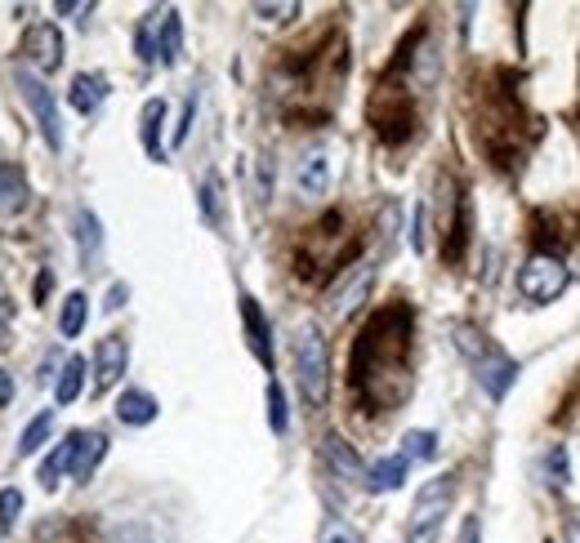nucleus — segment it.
Returning a JSON list of instances; mask_svg holds the SVG:
<instances>
[{"label":"nucleus","instance_id":"f257e3e1","mask_svg":"<svg viewBox=\"0 0 580 543\" xmlns=\"http://www.w3.org/2000/svg\"><path fill=\"white\" fill-rule=\"evenodd\" d=\"M411 348H416V308L394 299L375 308L349 353V392L357 411L366 415H394L407 405L416 374H411Z\"/></svg>","mask_w":580,"mask_h":543},{"label":"nucleus","instance_id":"f03ea898","mask_svg":"<svg viewBox=\"0 0 580 543\" xmlns=\"http://www.w3.org/2000/svg\"><path fill=\"white\" fill-rule=\"evenodd\" d=\"M474 139L482 148V157L513 174L523 165V157L532 152V143L541 139V120L527 112L523 103V77L513 67H496L482 81V90L474 94Z\"/></svg>","mask_w":580,"mask_h":543},{"label":"nucleus","instance_id":"7ed1b4c3","mask_svg":"<svg viewBox=\"0 0 580 543\" xmlns=\"http://www.w3.org/2000/svg\"><path fill=\"white\" fill-rule=\"evenodd\" d=\"M344 77L349 45L340 41V32H331L312 49H291V58L277 67V99L286 103L291 120H327Z\"/></svg>","mask_w":580,"mask_h":543},{"label":"nucleus","instance_id":"20e7f679","mask_svg":"<svg viewBox=\"0 0 580 543\" xmlns=\"http://www.w3.org/2000/svg\"><path fill=\"white\" fill-rule=\"evenodd\" d=\"M429 36V27L420 23L394 54V62L384 67V77L375 81L371 90V103H366V125L375 129V139L384 148H402L411 134L420 129V107H416V49L420 41Z\"/></svg>","mask_w":580,"mask_h":543},{"label":"nucleus","instance_id":"39448f33","mask_svg":"<svg viewBox=\"0 0 580 543\" xmlns=\"http://www.w3.org/2000/svg\"><path fill=\"white\" fill-rule=\"evenodd\" d=\"M451 338H456L460 357L469 361L478 388H482L491 401H504L509 388H513V379H519V361H513L504 348H496V344H491V334L478 330L474 321H456V325H451Z\"/></svg>","mask_w":580,"mask_h":543},{"label":"nucleus","instance_id":"423d86ee","mask_svg":"<svg viewBox=\"0 0 580 543\" xmlns=\"http://www.w3.org/2000/svg\"><path fill=\"white\" fill-rule=\"evenodd\" d=\"M295 374H299V392L308 405H327L331 396V353H327V334L321 325L304 321L295 330Z\"/></svg>","mask_w":580,"mask_h":543},{"label":"nucleus","instance_id":"0eeeda50","mask_svg":"<svg viewBox=\"0 0 580 543\" xmlns=\"http://www.w3.org/2000/svg\"><path fill=\"white\" fill-rule=\"evenodd\" d=\"M451 504H456V477L442 472V477H429L416 490V504L407 512V543H437L442 525L451 517Z\"/></svg>","mask_w":580,"mask_h":543},{"label":"nucleus","instance_id":"6e6552de","mask_svg":"<svg viewBox=\"0 0 580 543\" xmlns=\"http://www.w3.org/2000/svg\"><path fill=\"white\" fill-rule=\"evenodd\" d=\"M571 281V272L562 263V254H532L523 267H519V294L532 303V308H545L554 303Z\"/></svg>","mask_w":580,"mask_h":543},{"label":"nucleus","instance_id":"1a4fd4ad","mask_svg":"<svg viewBox=\"0 0 580 543\" xmlns=\"http://www.w3.org/2000/svg\"><path fill=\"white\" fill-rule=\"evenodd\" d=\"M14 85H19L23 103L32 107V116H36V125H41V139L49 143V152H62V120H58L54 90H49L36 72H27V67H19V72H14Z\"/></svg>","mask_w":580,"mask_h":543},{"label":"nucleus","instance_id":"9d476101","mask_svg":"<svg viewBox=\"0 0 580 543\" xmlns=\"http://www.w3.org/2000/svg\"><path fill=\"white\" fill-rule=\"evenodd\" d=\"M19 54H23V62H27V72L54 77L58 67H62V32H58L54 23H36V27H27Z\"/></svg>","mask_w":580,"mask_h":543},{"label":"nucleus","instance_id":"9b49d317","mask_svg":"<svg viewBox=\"0 0 580 543\" xmlns=\"http://www.w3.org/2000/svg\"><path fill=\"white\" fill-rule=\"evenodd\" d=\"M237 303H241V325H246V344H250L254 361H260V366L273 374V366H277V357H273V325H269L260 299H254V294H241Z\"/></svg>","mask_w":580,"mask_h":543},{"label":"nucleus","instance_id":"f8f14e48","mask_svg":"<svg viewBox=\"0 0 580 543\" xmlns=\"http://www.w3.org/2000/svg\"><path fill=\"white\" fill-rule=\"evenodd\" d=\"M371 286H375V263H353V267H344V277L336 281L327 308H331L336 316H349V312H357V308L366 303Z\"/></svg>","mask_w":580,"mask_h":543},{"label":"nucleus","instance_id":"ddd939ff","mask_svg":"<svg viewBox=\"0 0 580 543\" xmlns=\"http://www.w3.org/2000/svg\"><path fill=\"white\" fill-rule=\"evenodd\" d=\"M295 187H299V196H308V200H317V196L331 192V148H327V143H312V148L295 161Z\"/></svg>","mask_w":580,"mask_h":543},{"label":"nucleus","instance_id":"4468645a","mask_svg":"<svg viewBox=\"0 0 580 543\" xmlns=\"http://www.w3.org/2000/svg\"><path fill=\"white\" fill-rule=\"evenodd\" d=\"M125 366H130V344H125L121 334L99 338V348H94V392H112L121 383Z\"/></svg>","mask_w":580,"mask_h":543},{"label":"nucleus","instance_id":"2eb2a0df","mask_svg":"<svg viewBox=\"0 0 580 543\" xmlns=\"http://www.w3.org/2000/svg\"><path fill=\"white\" fill-rule=\"evenodd\" d=\"M321 459H327V467L336 472L340 482H353V486H366V467L357 459V450L340 437V432H327L321 437Z\"/></svg>","mask_w":580,"mask_h":543},{"label":"nucleus","instance_id":"dca6fc26","mask_svg":"<svg viewBox=\"0 0 580 543\" xmlns=\"http://www.w3.org/2000/svg\"><path fill=\"white\" fill-rule=\"evenodd\" d=\"M81 437H86V428H72L68 437H62V441L49 450V459H45V463H41V472H36V482H41L45 490H58V482L72 472L77 450H81Z\"/></svg>","mask_w":580,"mask_h":543},{"label":"nucleus","instance_id":"f3484780","mask_svg":"<svg viewBox=\"0 0 580 543\" xmlns=\"http://www.w3.org/2000/svg\"><path fill=\"white\" fill-rule=\"evenodd\" d=\"M72 232H77V254H81V267H86V272H94V267H99V258H103V223H99V215L81 206V210L72 215Z\"/></svg>","mask_w":580,"mask_h":543},{"label":"nucleus","instance_id":"a211bd4d","mask_svg":"<svg viewBox=\"0 0 580 543\" xmlns=\"http://www.w3.org/2000/svg\"><path fill=\"white\" fill-rule=\"evenodd\" d=\"M157 415H161V405H157V396L144 392V388H125V392L116 396V419H121L125 428H148Z\"/></svg>","mask_w":580,"mask_h":543},{"label":"nucleus","instance_id":"6ab92c4d","mask_svg":"<svg viewBox=\"0 0 580 543\" xmlns=\"http://www.w3.org/2000/svg\"><path fill=\"white\" fill-rule=\"evenodd\" d=\"M161 125H166V99H148L139 112V143L148 152V161H166V143H161Z\"/></svg>","mask_w":580,"mask_h":543},{"label":"nucleus","instance_id":"aec40b11","mask_svg":"<svg viewBox=\"0 0 580 543\" xmlns=\"http://www.w3.org/2000/svg\"><path fill=\"white\" fill-rule=\"evenodd\" d=\"M407 467H411L407 454H389V459L371 463V467H366V490H371V495H389V490H398V486L407 482Z\"/></svg>","mask_w":580,"mask_h":543},{"label":"nucleus","instance_id":"412c9836","mask_svg":"<svg viewBox=\"0 0 580 543\" xmlns=\"http://www.w3.org/2000/svg\"><path fill=\"white\" fill-rule=\"evenodd\" d=\"M32 200V187H27V174L19 165H0V215H23Z\"/></svg>","mask_w":580,"mask_h":543},{"label":"nucleus","instance_id":"4be33fe9","mask_svg":"<svg viewBox=\"0 0 580 543\" xmlns=\"http://www.w3.org/2000/svg\"><path fill=\"white\" fill-rule=\"evenodd\" d=\"M103 99H107V77H103V72H81V77L72 81V90H68V103H72L81 116H94V112L103 107Z\"/></svg>","mask_w":580,"mask_h":543},{"label":"nucleus","instance_id":"5701e85b","mask_svg":"<svg viewBox=\"0 0 580 543\" xmlns=\"http://www.w3.org/2000/svg\"><path fill=\"white\" fill-rule=\"evenodd\" d=\"M179 54H183V19H179V10H166L161 14V32H157V62L174 67Z\"/></svg>","mask_w":580,"mask_h":543},{"label":"nucleus","instance_id":"b1692460","mask_svg":"<svg viewBox=\"0 0 580 543\" xmlns=\"http://www.w3.org/2000/svg\"><path fill=\"white\" fill-rule=\"evenodd\" d=\"M103 454H107V437H103V432H86V437H81V450H77V463H72V477H77L81 486L94 477V467L103 463Z\"/></svg>","mask_w":580,"mask_h":543},{"label":"nucleus","instance_id":"393cba45","mask_svg":"<svg viewBox=\"0 0 580 543\" xmlns=\"http://www.w3.org/2000/svg\"><path fill=\"white\" fill-rule=\"evenodd\" d=\"M81 388H86V357H68L62 370H58V383H54V401L72 405L81 396Z\"/></svg>","mask_w":580,"mask_h":543},{"label":"nucleus","instance_id":"a878e982","mask_svg":"<svg viewBox=\"0 0 580 543\" xmlns=\"http://www.w3.org/2000/svg\"><path fill=\"white\" fill-rule=\"evenodd\" d=\"M197 206H202V219H206L215 232L228 223V215H224V178H219V174H206V183H202V196H197Z\"/></svg>","mask_w":580,"mask_h":543},{"label":"nucleus","instance_id":"bb28decb","mask_svg":"<svg viewBox=\"0 0 580 543\" xmlns=\"http://www.w3.org/2000/svg\"><path fill=\"white\" fill-rule=\"evenodd\" d=\"M86 321H90V299H86L81 290H72L68 299H62V312H58V330H62V338H77V334L86 330Z\"/></svg>","mask_w":580,"mask_h":543},{"label":"nucleus","instance_id":"cd10ccee","mask_svg":"<svg viewBox=\"0 0 580 543\" xmlns=\"http://www.w3.org/2000/svg\"><path fill=\"white\" fill-rule=\"evenodd\" d=\"M49 432H54V411H41V415L23 428V437H19V454H23V459H32V454L49 441Z\"/></svg>","mask_w":580,"mask_h":543},{"label":"nucleus","instance_id":"c85d7f7f","mask_svg":"<svg viewBox=\"0 0 580 543\" xmlns=\"http://www.w3.org/2000/svg\"><path fill=\"white\" fill-rule=\"evenodd\" d=\"M264 396H269V428H273V432L282 437V432L291 428V405H286V388H282L277 379H269Z\"/></svg>","mask_w":580,"mask_h":543},{"label":"nucleus","instance_id":"c756f323","mask_svg":"<svg viewBox=\"0 0 580 543\" xmlns=\"http://www.w3.org/2000/svg\"><path fill=\"white\" fill-rule=\"evenodd\" d=\"M161 14L166 10H152L144 23H139V32H135V49H139V62H157V32H161Z\"/></svg>","mask_w":580,"mask_h":543},{"label":"nucleus","instance_id":"7c9ffc66","mask_svg":"<svg viewBox=\"0 0 580 543\" xmlns=\"http://www.w3.org/2000/svg\"><path fill=\"white\" fill-rule=\"evenodd\" d=\"M402 454H407V459H420V463L437 459V432H429V428H411V432L402 437Z\"/></svg>","mask_w":580,"mask_h":543},{"label":"nucleus","instance_id":"2f4dec72","mask_svg":"<svg viewBox=\"0 0 580 543\" xmlns=\"http://www.w3.org/2000/svg\"><path fill=\"white\" fill-rule=\"evenodd\" d=\"M545 477H549V486H567L571 482V459H567V446H549V454H545Z\"/></svg>","mask_w":580,"mask_h":543},{"label":"nucleus","instance_id":"473e14b6","mask_svg":"<svg viewBox=\"0 0 580 543\" xmlns=\"http://www.w3.org/2000/svg\"><path fill=\"white\" fill-rule=\"evenodd\" d=\"M19 517H23V490L19 486H10V490H0V530H14L19 525Z\"/></svg>","mask_w":580,"mask_h":543},{"label":"nucleus","instance_id":"72a5a7b5","mask_svg":"<svg viewBox=\"0 0 580 543\" xmlns=\"http://www.w3.org/2000/svg\"><path fill=\"white\" fill-rule=\"evenodd\" d=\"M107 543H157V539H152V530H148V525H139V521H125V525H112Z\"/></svg>","mask_w":580,"mask_h":543},{"label":"nucleus","instance_id":"f704fd0d","mask_svg":"<svg viewBox=\"0 0 580 543\" xmlns=\"http://www.w3.org/2000/svg\"><path fill=\"white\" fill-rule=\"evenodd\" d=\"M192 116H197V94H192V99L183 103V116H179V125H174V148H183V143H187V129H192Z\"/></svg>","mask_w":580,"mask_h":543},{"label":"nucleus","instance_id":"c9c22d12","mask_svg":"<svg viewBox=\"0 0 580 543\" xmlns=\"http://www.w3.org/2000/svg\"><path fill=\"white\" fill-rule=\"evenodd\" d=\"M254 14H260L264 23H286L291 14H299V5H254Z\"/></svg>","mask_w":580,"mask_h":543},{"label":"nucleus","instance_id":"e433bc0d","mask_svg":"<svg viewBox=\"0 0 580 543\" xmlns=\"http://www.w3.org/2000/svg\"><path fill=\"white\" fill-rule=\"evenodd\" d=\"M125 299H130V286L116 281V286L107 290V299H103V312H121V308H125Z\"/></svg>","mask_w":580,"mask_h":543},{"label":"nucleus","instance_id":"4c0bfd02","mask_svg":"<svg viewBox=\"0 0 580 543\" xmlns=\"http://www.w3.org/2000/svg\"><path fill=\"white\" fill-rule=\"evenodd\" d=\"M411 250L424 254V206H416V215H411Z\"/></svg>","mask_w":580,"mask_h":543},{"label":"nucleus","instance_id":"58836bf2","mask_svg":"<svg viewBox=\"0 0 580 543\" xmlns=\"http://www.w3.org/2000/svg\"><path fill=\"white\" fill-rule=\"evenodd\" d=\"M10 325H14V303L0 294V344H5V334H10Z\"/></svg>","mask_w":580,"mask_h":543},{"label":"nucleus","instance_id":"ea45409f","mask_svg":"<svg viewBox=\"0 0 580 543\" xmlns=\"http://www.w3.org/2000/svg\"><path fill=\"white\" fill-rule=\"evenodd\" d=\"M10 401H14V379H10L5 370H0V411H5Z\"/></svg>","mask_w":580,"mask_h":543},{"label":"nucleus","instance_id":"a19ab883","mask_svg":"<svg viewBox=\"0 0 580 543\" xmlns=\"http://www.w3.org/2000/svg\"><path fill=\"white\" fill-rule=\"evenodd\" d=\"M460 543H482V530H478V517H469V521H465V530H460Z\"/></svg>","mask_w":580,"mask_h":543},{"label":"nucleus","instance_id":"79ce46f5","mask_svg":"<svg viewBox=\"0 0 580 543\" xmlns=\"http://www.w3.org/2000/svg\"><path fill=\"white\" fill-rule=\"evenodd\" d=\"M562 539H567V543H580V521H576V517L562 525Z\"/></svg>","mask_w":580,"mask_h":543},{"label":"nucleus","instance_id":"37998d69","mask_svg":"<svg viewBox=\"0 0 580 543\" xmlns=\"http://www.w3.org/2000/svg\"><path fill=\"white\" fill-rule=\"evenodd\" d=\"M49 286H54V277H49V267H45L41 277H36V299H45V290H49Z\"/></svg>","mask_w":580,"mask_h":543},{"label":"nucleus","instance_id":"c03bdc74","mask_svg":"<svg viewBox=\"0 0 580 543\" xmlns=\"http://www.w3.org/2000/svg\"><path fill=\"white\" fill-rule=\"evenodd\" d=\"M327 543H357V534H349V530H336Z\"/></svg>","mask_w":580,"mask_h":543}]
</instances>
